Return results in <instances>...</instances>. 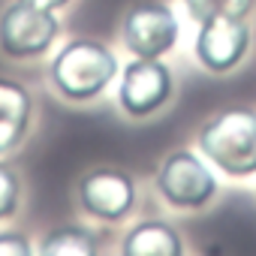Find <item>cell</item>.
I'll return each instance as SVG.
<instances>
[{
    "instance_id": "cell-1",
    "label": "cell",
    "mask_w": 256,
    "mask_h": 256,
    "mask_svg": "<svg viewBox=\"0 0 256 256\" xmlns=\"http://www.w3.org/2000/svg\"><path fill=\"white\" fill-rule=\"evenodd\" d=\"M120 72L114 52L96 40H70L48 64V78L70 102L96 100Z\"/></svg>"
},
{
    "instance_id": "cell-2",
    "label": "cell",
    "mask_w": 256,
    "mask_h": 256,
    "mask_svg": "<svg viewBox=\"0 0 256 256\" xmlns=\"http://www.w3.org/2000/svg\"><path fill=\"white\" fill-rule=\"evenodd\" d=\"M196 145L202 157L229 178L256 175V112L247 106L217 112L199 126Z\"/></svg>"
},
{
    "instance_id": "cell-3",
    "label": "cell",
    "mask_w": 256,
    "mask_h": 256,
    "mask_svg": "<svg viewBox=\"0 0 256 256\" xmlns=\"http://www.w3.org/2000/svg\"><path fill=\"white\" fill-rule=\"evenodd\" d=\"M60 30L52 10H42L28 0H12L0 12V54L10 60H34L46 54Z\"/></svg>"
},
{
    "instance_id": "cell-4",
    "label": "cell",
    "mask_w": 256,
    "mask_h": 256,
    "mask_svg": "<svg viewBox=\"0 0 256 256\" xmlns=\"http://www.w3.org/2000/svg\"><path fill=\"white\" fill-rule=\"evenodd\" d=\"M157 193L181 211H199L217 196V178L208 169V163L193 151H175L169 154L157 169Z\"/></svg>"
},
{
    "instance_id": "cell-5",
    "label": "cell",
    "mask_w": 256,
    "mask_h": 256,
    "mask_svg": "<svg viewBox=\"0 0 256 256\" xmlns=\"http://www.w3.org/2000/svg\"><path fill=\"white\" fill-rule=\"evenodd\" d=\"M175 90V78L163 58H133L120 70L118 106L126 118H151L157 114Z\"/></svg>"
},
{
    "instance_id": "cell-6",
    "label": "cell",
    "mask_w": 256,
    "mask_h": 256,
    "mask_svg": "<svg viewBox=\"0 0 256 256\" xmlns=\"http://www.w3.org/2000/svg\"><path fill=\"white\" fill-rule=\"evenodd\" d=\"M178 18L163 0H142L124 16V46L133 58H163L178 42Z\"/></svg>"
},
{
    "instance_id": "cell-7",
    "label": "cell",
    "mask_w": 256,
    "mask_h": 256,
    "mask_svg": "<svg viewBox=\"0 0 256 256\" xmlns=\"http://www.w3.org/2000/svg\"><path fill=\"white\" fill-rule=\"evenodd\" d=\"M78 205L88 217L118 223L136 208V181L120 169H90L78 178Z\"/></svg>"
},
{
    "instance_id": "cell-8",
    "label": "cell",
    "mask_w": 256,
    "mask_h": 256,
    "mask_svg": "<svg viewBox=\"0 0 256 256\" xmlns=\"http://www.w3.org/2000/svg\"><path fill=\"white\" fill-rule=\"evenodd\" d=\"M193 52H196V60L214 76H223V72L235 70L250 52V24H247V18L217 16V18L199 22Z\"/></svg>"
},
{
    "instance_id": "cell-9",
    "label": "cell",
    "mask_w": 256,
    "mask_h": 256,
    "mask_svg": "<svg viewBox=\"0 0 256 256\" xmlns=\"http://www.w3.org/2000/svg\"><path fill=\"white\" fill-rule=\"evenodd\" d=\"M30 118H34L30 90L16 78L0 76V157L16 151L24 142Z\"/></svg>"
},
{
    "instance_id": "cell-10",
    "label": "cell",
    "mask_w": 256,
    "mask_h": 256,
    "mask_svg": "<svg viewBox=\"0 0 256 256\" xmlns=\"http://www.w3.org/2000/svg\"><path fill=\"white\" fill-rule=\"evenodd\" d=\"M120 250L126 256H181L184 241L166 220H142L124 235Z\"/></svg>"
},
{
    "instance_id": "cell-11",
    "label": "cell",
    "mask_w": 256,
    "mask_h": 256,
    "mask_svg": "<svg viewBox=\"0 0 256 256\" xmlns=\"http://www.w3.org/2000/svg\"><path fill=\"white\" fill-rule=\"evenodd\" d=\"M40 253H46V256H90V253H96V244H94V235L82 226H58L42 238Z\"/></svg>"
},
{
    "instance_id": "cell-12",
    "label": "cell",
    "mask_w": 256,
    "mask_h": 256,
    "mask_svg": "<svg viewBox=\"0 0 256 256\" xmlns=\"http://www.w3.org/2000/svg\"><path fill=\"white\" fill-rule=\"evenodd\" d=\"M187 16L199 24L217 16H229V18H247L256 10V0H184Z\"/></svg>"
},
{
    "instance_id": "cell-13",
    "label": "cell",
    "mask_w": 256,
    "mask_h": 256,
    "mask_svg": "<svg viewBox=\"0 0 256 256\" xmlns=\"http://www.w3.org/2000/svg\"><path fill=\"white\" fill-rule=\"evenodd\" d=\"M22 205V178L10 163H0V220H10Z\"/></svg>"
},
{
    "instance_id": "cell-14",
    "label": "cell",
    "mask_w": 256,
    "mask_h": 256,
    "mask_svg": "<svg viewBox=\"0 0 256 256\" xmlns=\"http://www.w3.org/2000/svg\"><path fill=\"white\" fill-rule=\"evenodd\" d=\"M34 253V244L22 232H0V256H28Z\"/></svg>"
},
{
    "instance_id": "cell-15",
    "label": "cell",
    "mask_w": 256,
    "mask_h": 256,
    "mask_svg": "<svg viewBox=\"0 0 256 256\" xmlns=\"http://www.w3.org/2000/svg\"><path fill=\"white\" fill-rule=\"evenodd\" d=\"M28 4H36V6H42V10H52V12H58V10L70 6L72 0H28Z\"/></svg>"
}]
</instances>
